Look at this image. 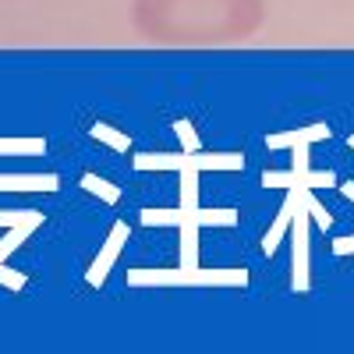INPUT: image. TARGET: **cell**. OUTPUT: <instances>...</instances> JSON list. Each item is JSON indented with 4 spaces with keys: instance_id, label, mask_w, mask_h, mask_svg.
<instances>
[{
    "instance_id": "obj_1",
    "label": "cell",
    "mask_w": 354,
    "mask_h": 354,
    "mask_svg": "<svg viewBox=\"0 0 354 354\" xmlns=\"http://www.w3.org/2000/svg\"><path fill=\"white\" fill-rule=\"evenodd\" d=\"M266 21V0H131V25L156 46H230Z\"/></svg>"
}]
</instances>
